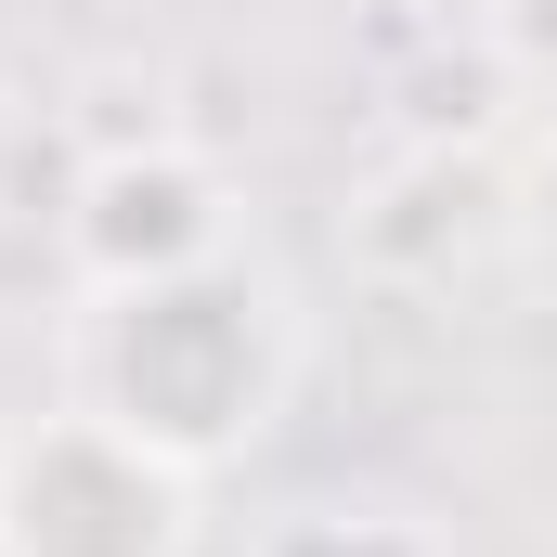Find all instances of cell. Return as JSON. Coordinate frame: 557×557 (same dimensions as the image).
I'll use <instances>...</instances> for the list:
<instances>
[{
    "label": "cell",
    "mask_w": 557,
    "mask_h": 557,
    "mask_svg": "<svg viewBox=\"0 0 557 557\" xmlns=\"http://www.w3.org/2000/svg\"><path fill=\"white\" fill-rule=\"evenodd\" d=\"M104 350H117V376H104L91 416L156 441L169 467L221 454L234 428H260V403H273V337L234 311V273H143L104 311Z\"/></svg>",
    "instance_id": "6da1fadb"
},
{
    "label": "cell",
    "mask_w": 557,
    "mask_h": 557,
    "mask_svg": "<svg viewBox=\"0 0 557 557\" xmlns=\"http://www.w3.org/2000/svg\"><path fill=\"white\" fill-rule=\"evenodd\" d=\"M532 234H545V273H557V143H545V169H532Z\"/></svg>",
    "instance_id": "7a4b0ae2"
}]
</instances>
